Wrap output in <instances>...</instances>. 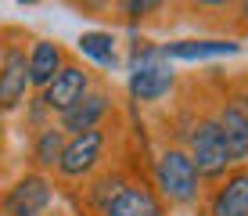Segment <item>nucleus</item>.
<instances>
[{
    "mask_svg": "<svg viewBox=\"0 0 248 216\" xmlns=\"http://www.w3.org/2000/svg\"><path fill=\"white\" fill-rule=\"evenodd\" d=\"M65 65H68V50L58 40H32L29 43V83H32V90H44Z\"/></svg>",
    "mask_w": 248,
    "mask_h": 216,
    "instance_id": "nucleus-13",
    "label": "nucleus"
},
{
    "mask_svg": "<svg viewBox=\"0 0 248 216\" xmlns=\"http://www.w3.org/2000/svg\"><path fill=\"white\" fill-rule=\"evenodd\" d=\"M151 187L158 191V198L166 202V209H191V205L205 202V180L198 166L191 162V155L184 151V144H166L155 162H151Z\"/></svg>",
    "mask_w": 248,
    "mask_h": 216,
    "instance_id": "nucleus-2",
    "label": "nucleus"
},
{
    "mask_svg": "<svg viewBox=\"0 0 248 216\" xmlns=\"http://www.w3.org/2000/svg\"><path fill=\"white\" fill-rule=\"evenodd\" d=\"M112 116H115V98H112V90H108V86H93L79 105L68 108L65 116L58 119V126L72 137V133H87V130H101Z\"/></svg>",
    "mask_w": 248,
    "mask_h": 216,
    "instance_id": "nucleus-11",
    "label": "nucleus"
},
{
    "mask_svg": "<svg viewBox=\"0 0 248 216\" xmlns=\"http://www.w3.org/2000/svg\"><path fill=\"white\" fill-rule=\"evenodd\" d=\"M202 216H248V166L230 169L219 184L205 191Z\"/></svg>",
    "mask_w": 248,
    "mask_h": 216,
    "instance_id": "nucleus-9",
    "label": "nucleus"
},
{
    "mask_svg": "<svg viewBox=\"0 0 248 216\" xmlns=\"http://www.w3.org/2000/svg\"><path fill=\"white\" fill-rule=\"evenodd\" d=\"M54 205V180L47 173H22L4 195H0V216H47Z\"/></svg>",
    "mask_w": 248,
    "mask_h": 216,
    "instance_id": "nucleus-5",
    "label": "nucleus"
},
{
    "mask_svg": "<svg viewBox=\"0 0 248 216\" xmlns=\"http://www.w3.org/2000/svg\"><path fill=\"white\" fill-rule=\"evenodd\" d=\"M76 50H79L83 58H90L93 65H101V68H119L123 65V58H119V40H115L112 29H87V33H79Z\"/></svg>",
    "mask_w": 248,
    "mask_h": 216,
    "instance_id": "nucleus-15",
    "label": "nucleus"
},
{
    "mask_svg": "<svg viewBox=\"0 0 248 216\" xmlns=\"http://www.w3.org/2000/svg\"><path fill=\"white\" fill-rule=\"evenodd\" d=\"M47 216H68V213H47Z\"/></svg>",
    "mask_w": 248,
    "mask_h": 216,
    "instance_id": "nucleus-18",
    "label": "nucleus"
},
{
    "mask_svg": "<svg viewBox=\"0 0 248 216\" xmlns=\"http://www.w3.org/2000/svg\"><path fill=\"white\" fill-rule=\"evenodd\" d=\"M68 144V133L62 126H58V119L44 130H36L29 141V159H32V169L36 173H47V169H58V162H62V151Z\"/></svg>",
    "mask_w": 248,
    "mask_h": 216,
    "instance_id": "nucleus-14",
    "label": "nucleus"
},
{
    "mask_svg": "<svg viewBox=\"0 0 248 216\" xmlns=\"http://www.w3.org/2000/svg\"><path fill=\"white\" fill-rule=\"evenodd\" d=\"M241 50L237 40L227 36H191V40H166L162 43V54L166 62H205V58H230Z\"/></svg>",
    "mask_w": 248,
    "mask_h": 216,
    "instance_id": "nucleus-12",
    "label": "nucleus"
},
{
    "mask_svg": "<svg viewBox=\"0 0 248 216\" xmlns=\"http://www.w3.org/2000/svg\"><path fill=\"white\" fill-rule=\"evenodd\" d=\"M184 151L191 155V162L198 166L205 184H219L230 169H237V159L230 151L223 126H219L216 112H198L184 130Z\"/></svg>",
    "mask_w": 248,
    "mask_h": 216,
    "instance_id": "nucleus-3",
    "label": "nucleus"
},
{
    "mask_svg": "<svg viewBox=\"0 0 248 216\" xmlns=\"http://www.w3.org/2000/svg\"><path fill=\"white\" fill-rule=\"evenodd\" d=\"M234 11H237V15H234V18L248 25V4H234Z\"/></svg>",
    "mask_w": 248,
    "mask_h": 216,
    "instance_id": "nucleus-17",
    "label": "nucleus"
},
{
    "mask_svg": "<svg viewBox=\"0 0 248 216\" xmlns=\"http://www.w3.org/2000/svg\"><path fill=\"white\" fill-rule=\"evenodd\" d=\"M126 90H130L133 105H158L169 94L176 90V68L173 62H166V54H158L155 62H144L130 68V80H126Z\"/></svg>",
    "mask_w": 248,
    "mask_h": 216,
    "instance_id": "nucleus-8",
    "label": "nucleus"
},
{
    "mask_svg": "<svg viewBox=\"0 0 248 216\" xmlns=\"http://www.w3.org/2000/svg\"><path fill=\"white\" fill-rule=\"evenodd\" d=\"M108 126L101 130H87V133H72L62 151V162H58L54 177L62 184H87L90 177L101 173V162H105V151H108Z\"/></svg>",
    "mask_w": 248,
    "mask_h": 216,
    "instance_id": "nucleus-4",
    "label": "nucleus"
},
{
    "mask_svg": "<svg viewBox=\"0 0 248 216\" xmlns=\"http://www.w3.org/2000/svg\"><path fill=\"white\" fill-rule=\"evenodd\" d=\"M216 119L223 126V137L234 151L237 166L248 162V90H227L219 98V108H216Z\"/></svg>",
    "mask_w": 248,
    "mask_h": 216,
    "instance_id": "nucleus-10",
    "label": "nucleus"
},
{
    "mask_svg": "<svg viewBox=\"0 0 248 216\" xmlns=\"http://www.w3.org/2000/svg\"><path fill=\"white\" fill-rule=\"evenodd\" d=\"M166 4H158V0H126V4H119V11H126V18L130 22H140V18H151L155 11H162Z\"/></svg>",
    "mask_w": 248,
    "mask_h": 216,
    "instance_id": "nucleus-16",
    "label": "nucleus"
},
{
    "mask_svg": "<svg viewBox=\"0 0 248 216\" xmlns=\"http://www.w3.org/2000/svg\"><path fill=\"white\" fill-rule=\"evenodd\" d=\"M29 50L22 40H4L0 43V116L22 108L29 98Z\"/></svg>",
    "mask_w": 248,
    "mask_h": 216,
    "instance_id": "nucleus-6",
    "label": "nucleus"
},
{
    "mask_svg": "<svg viewBox=\"0 0 248 216\" xmlns=\"http://www.w3.org/2000/svg\"><path fill=\"white\" fill-rule=\"evenodd\" d=\"M87 216H166V202L151 180L126 169H101L83 184L79 195Z\"/></svg>",
    "mask_w": 248,
    "mask_h": 216,
    "instance_id": "nucleus-1",
    "label": "nucleus"
},
{
    "mask_svg": "<svg viewBox=\"0 0 248 216\" xmlns=\"http://www.w3.org/2000/svg\"><path fill=\"white\" fill-rule=\"evenodd\" d=\"M93 86H97V80H93V72H90L87 65L68 62V65L62 68V72H58L54 80H50V83L44 86V90L36 94V98L44 101V108H47L54 119H62L68 108H76L83 98H87Z\"/></svg>",
    "mask_w": 248,
    "mask_h": 216,
    "instance_id": "nucleus-7",
    "label": "nucleus"
}]
</instances>
